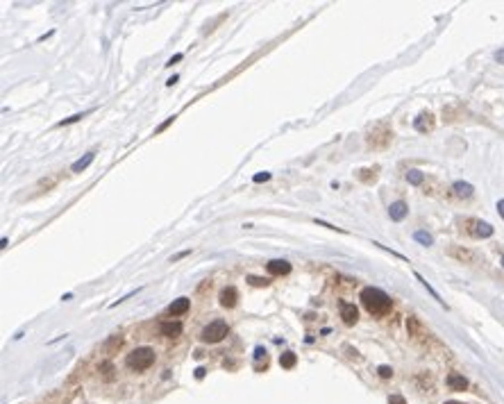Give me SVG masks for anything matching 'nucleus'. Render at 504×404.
Instances as JSON below:
<instances>
[{"label":"nucleus","instance_id":"obj_21","mask_svg":"<svg viewBox=\"0 0 504 404\" xmlns=\"http://www.w3.org/2000/svg\"><path fill=\"white\" fill-rule=\"evenodd\" d=\"M121 345H123V334H114L112 339L107 341V345H105V350H107L109 354H114V352H116L118 347H121Z\"/></svg>","mask_w":504,"mask_h":404},{"label":"nucleus","instance_id":"obj_10","mask_svg":"<svg viewBox=\"0 0 504 404\" xmlns=\"http://www.w3.org/2000/svg\"><path fill=\"white\" fill-rule=\"evenodd\" d=\"M447 388L450 391H456V393H463V391H468V379L463 377V375H459V372H450L445 379Z\"/></svg>","mask_w":504,"mask_h":404},{"label":"nucleus","instance_id":"obj_13","mask_svg":"<svg viewBox=\"0 0 504 404\" xmlns=\"http://www.w3.org/2000/svg\"><path fill=\"white\" fill-rule=\"evenodd\" d=\"M189 307H191V300L189 297H177V300H173V304L168 307V313L171 316H184V313L189 311Z\"/></svg>","mask_w":504,"mask_h":404},{"label":"nucleus","instance_id":"obj_16","mask_svg":"<svg viewBox=\"0 0 504 404\" xmlns=\"http://www.w3.org/2000/svg\"><path fill=\"white\" fill-rule=\"evenodd\" d=\"M93 159H96V152H86V155L82 157V159H77V162L73 164V166H70V171H73V173H82V171H86V168H89V166L93 164Z\"/></svg>","mask_w":504,"mask_h":404},{"label":"nucleus","instance_id":"obj_31","mask_svg":"<svg viewBox=\"0 0 504 404\" xmlns=\"http://www.w3.org/2000/svg\"><path fill=\"white\" fill-rule=\"evenodd\" d=\"M173 120H175V116H171V118H168V120H166V123H161V125H159V127H157V132H164V129H166V127H168V125H171V123H173Z\"/></svg>","mask_w":504,"mask_h":404},{"label":"nucleus","instance_id":"obj_12","mask_svg":"<svg viewBox=\"0 0 504 404\" xmlns=\"http://www.w3.org/2000/svg\"><path fill=\"white\" fill-rule=\"evenodd\" d=\"M407 214H409V207H407V202H402V200H397V202H393V205L388 207V216H391V221H395V223L404 221Z\"/></svg>","mask_w":504,"mask_h":404},{"label":"nucleus","instance_id":"obj_34","mask_svg":"<svg viewBox=\"0 0 504 404\" xmlns=\"http://www.w3.org/2000/svg\"><path fill=\"white\" fill-rule=\"evenodd\" d=\"M498 59H500V61H504V53H498Z\"/></svg>","mask_w":504,"mask_h":404},{"label":"nucleus","instance_id":"obj_9","mask_svg":"<svg viewBox=\"0 0 504 404\" xmlns=\"http://www.w3.org/2000/svg\"><path fill=\"white\" fill-rule=\"evenodd\" d=\"M266 268H268V273L273 277H282V275H289L291 273V264L286 259H273V261L266 264Z\"/></svg>","mask_w":504,"mask_h":404},{"label":"nucleus","instance_id":"obj_8","mask_svg":"<svg viewBox=\"0 0 504 404\" xmlns=\"http://www.w3.org/2000/svg\"><path fill=\"white\" fill-rule=\"evenodd\" d=\"M434 125H436V118H434V114H429V112H423L418 118L413 120V127L418 129V132H423V134L432 132V129H434Z\"/></svg>","mask_w":504,"mask_h":404},{"label":"nucleus","instance_id":"obj_14","mask_svg":"<svg viewBox=\"0 0 504 404\" xmlns=\"http://www.w3.org/2000/svg\"><path fill=\"white\" fill-rule=\"evenodd\" d=\"M159 332L164 336H168V339H175V336L182 334V323H173V320H168V323H161L159 325Z\"/></svg>","mask_w":504,"mask_h":404},{"label":"nucleus","instance_id":"obj_5","mask_svg":"<svg viewBox=\"0 0 504 404\" xmlns=\"http://www.w3.org/2000/svg\"><path fill=\"white\" fill-rule=\"evenodd\" d=\"M463 225H466V234H470V236L475 238H488L493 236V225H488V223L479 221V218H466V221H461Z\"/></svg>","mask_w":504,"mask_h":404},{"label":"nucleus","instance_id":"obj_18","mask_svg":"<svg viewBox=\"0 0 504 404\" xmlns=\"http://www.w3.org/2000/svg\"><path fill=\"white\" fill-rule=\"evenodd\" d=\"M377 173H379V168H361V171H357V177L361 179L364 184H375L377 182Z\"/></svg>","mask_w":504,"mask_h":404},{"label":"nucleus","instance_id":"obj_36","mask_svg":"<svg viewBox=\"0 0 504 404\" xmlns=\"http://www.w3.org/2000/svg\"><path fill=\"white\" fill-rule=\"evenodd\" d=\"M502 266H504V257H502Z\"/></svg>","mask_w":504,"mask_h":404},{"label":"nucleus","instance_id":"obj_26","mask_svg":"<svg viewBox=\"0 0 504 404\" xmlns=\"http://www.w3.org/2000/svg\"><path fill=\"white\" fill-rule=\"evenodd\" d=\"M377 372H379L381 379H391L393 377V368L391 366H379V368H377Z\"/></svg>","mask_w":504,"mask_h":404},{"label":"nucleus","instance_id":"obj_3","mask_svg":"<svg viewBox=\"0 0 504 404\" xmlns=\"http://www.w3.org/2000/svg\"><path fill=\"white\" fill-rule=\"evenodd\" d=\"M125 363H127V368H132L136 372L148 370L155 363V350H150V347H136V350H132L127 354Z\"/></svg>","mask_w":504,"mask_h":404},{"label":"nucleus","instance_id":"obj_28","mask_svg":"<svg viewBox=\"0 0 504 404\" xmlns=\"http://www.w3.org/2000/svg\"><path fill=\"white\" fill-rule=\"evenodd\" d=\"M86 114H75V116H70V118H64L62 123H57V125H68V123H77L80 118H84Z\"/></svg>","mask_w":504,"mask_h":404},{"label":"nucleus","instance_id":"obj_23","mask_svg":"<svg viewBox=\"0 0 504 404\" xmlns=\"http://www.w3.org/2000/svg\"><path fill=\"white\" fill-rule=\"evenodd\" d=\"M407 179L411 184H416V186H418V184H423V179H425V175L420 171H409L407 173Z\"/></svg>","mask_w":504,"mask_h":404},{"label":"nucleus","instance_id":"obj_22","mask_svg":"<svg viewBox=\"0 0 504 404\" xmlns=\"http://www.w3.org/2000/svg\"><path fill=\"white\" fill-rule=\"evenodd\" d=\"M413 238H416V241H418V243H423V245H432V243H434V238H432V234L423 232V230H420V232H416V234H413Z\"/></svg>","mask_w":504,"mask_h":404},{"label":"nucleus","instance_id":"obj_11","mask_svg":"<svg viewBox=\"0 0 504 404\" xmlns=\"http://www.w3.org/2000/svg\"><path fill=\"white\" fill-rule=\"evenodd\" d=\"M236 302H239V291H236L234 286H225V289L220 291V304L225 309H232V307H236Z\"/></svg>","mask_w":504,"mask_h":404},{"label":"nucleus","instance_id":"obj_1","mask_svg":"<svg viewBox=\"0 0 504 404\" xmlns=\"http://www.w3.org/2000/svg\"><path fill=\"white\" fill-rule=\"evenodd\" d=\"M361 304L366 307V311L373 313V316H386L393 307V300L381 291V289H375V286H366L359 295Z\"/></svg>","mask_w":504,"mask_h":404},{"label":"nucleus","instance_id":"obj_32","mask_svg":"<svg viewBox=\"0 0 504 404\" xmlns=\"http://www.w3.org/2000/svg\"><path fill=\"white\" fill-rule=\"evenodd\" d=\"M498 211H500V216H502V221H504V200H500L498 202Z\"/></svg>","mask_w":504,"mask_h":404},{"label":"nucleus","instance_id":"obj_35","mask_svg":"<svg viewBox=\"0 0 504 404\" xmlns=\"http://www.w3.org/2000/svg\"><path fill=\"white\" fill-rule=\"evenodd\" d=\"M445 404H463V402H454V400H450V402H445Z\"/></svg>","mask_w":504,"mask_h":404},{"label":"nucleus","instance_id":"obj_17","mask_svg":"<svg viewBox=\"0 0 504 404\" xmlns=\"http://www.w3.org/2000/svg\"><path fill=\"white\" fill-rule=\"evenodd\" d=\"M407 329H409V336H413V339H420V336H425V329H423V325H420V320L416 318V316H409Z\"/></svg>","mask_w":504,"mask_h":404},{"label":"nucleus","instance_id":"obj_25","mask_svg":"<svg viewBox=\"0 0 504 404\" xmlns=\"http://www.w3.org/2000/svg\"><path fill=\"white\" fill-rule=\"evenodd\" d=\"M100 372H102V377L107 379V382H109V379H114V375H112V372H114V366H112L109 361H107V363H102V366H100Z\"/></svg>","mask_w":504,"mask_h":404},{"label":"nucleus","instance_id":"obj_6","mask_svg":"<svg viewBox=\"0 0 504 404\" xmlns=\"http://www.w3.org/2000/svg\"><path fill=\"white\" fill-rule=\"evenodd\" d=\"M447 254H450L452 259H456L459 264H475V259H477V254L472 252V250L463 248V245H450V248H447Z\"/></svg>","mask_w":504,"mask_h":404},{"label":"nucleus","instance_id":"obj_27","mask_svg":"<svg viewBox=\"0 0 504 404\" xmlns=\"http://www.w3.org/2000/svg\"><path fill=\"white\" fill-rule=\"evenodd\" d=\"M248 282H250L252 286H268L270 280H266V277H248Z\"/></svg>","mask_w":504,"mask_h":404},{"label":"nucleus","instance_id":"obj_29","mask_svg":"<svg viewBox=\"0 0 504 404\" xmlns=\"http://www.w3.org/2000/svg\"><path fill=\"white\" fill-rule=\"evenodd\" d=\"M388 404H407V400H404L402 395H391V398H388Z\"/></svg>","mask_w":504,"mask_h":404},{"label":"nucleus","instance_id":"obj_20","mask_svg":"<svg viewBox=\"0 0 504 404\" xmlns=\"http://www.w3.org/2000/svg\"><path fill=\"white\" fill-rule=\"evenodd\" d=\"M298 363V356L293 354V352H284V354L279 356V366L282 368H286V370H291V368Z\"/></svg>","mask_w":504,"mask_h":404},{"label":"nucleus","instance_id":"obj_15","mask_svg":"<svg viewBox=\"0 0 504 404\" xmlns=\"http://www.w3.org/2000/svg\"><path fill=\"white\" fill-rule=\"evenodd\" d=\"M452 193L456 195V198H470L472 193H475V189H472V184H468V182H454L452 184Z\"/></svg>","mask_w":504,"mask_h":404},{"label":"nucleus","instance_id":"obj_30","mask_svg":"<svg viewBox=\"0 0 504 404\" xmlns=\"http://www.w3.org/2000/svg\"><path fill=\"white\" fill-rule=\"evenodd\" d=\"M266 179H270L268 173H259V175H254V182H266Z\"/></svg>","mask_w":504,"mask_h":404},{"label":"nucleus","instance_id":"obj_24","mask_svg":"<svg viewBox=\"0 0 504 404\" xmlns=\"http://www.w3.org/2000/svg\"><path fill=\"white\" fill-rule=\"evenodd\" d=\"M416 277H418V282H420V284H423V286H425V289H427V291H429V293H432V297H434V300H439V302H441V304H445V302L441 300V295H439V293H436V291H434V289H432V286H429V284H427V280H423V277H420V275H418V273H416Z\"/></svg>","mask_w":504,"mask_h":404},{"label":"nucleus","instance_id":"obj_4","mask_svg":"<svg viewBox=\"0 0 504 404\" xmlns=\"http://www.w3.org/2000/svg\"><path fill=\"white\" fill-rule=\"evenodd\" d=\"M227 334H230V327L225 320H214L200 332V341L202 343H220Z\"/></svg>","mask_w":504,"mask_h":404},{"label":"nucleus","instance_id":"obj_19","mask_svg":"<svg viewBox=\"0 0 504 404\" xmlns=\"http://www.w3.org/2000/svg\"><path fill=\"white\" fill-rule=\"evenodd\" d=\"M57 182H59V175H50V177H43V179H39L37 191H50Z\"/></svg>","mask_w":504,"mask_h":404},{"label":"nucleus","instance_id":"obj_33","mask_svg":"<svg viewBox=\"0 0 504 404\" xmlns=\"http://www.w3.org/2000/svg\"><path fill=\"white\" fill-rule=\"evenodd\" d=\"M180 59H182V55H175V57H173V59L168 61V66H173V64H175V61H180Z\"/></svg>","mask_w":504,"mask_h":404},{"label":"nucleus","instance_id":"obj_7","mask_svg":"<svg viewBox=\"0 0 504 404\" xmlns=\"http://www.w3.org/2000/svg\"><path fill=\"white\" fill-rule=\"evenodd\" d=\"M338 311H341V318H343L345 325H354L359 320V311H357L352 302H338Z\"/></svg>","mask_w":504,"mask_h":404},{"label":"nucleus","instance_id":"obj_2","mask_svg":"<svg viewBox=\"0 0 504 404\" xmlns=\"http://www.w3.org/2000/svg\"><path fill=\"white\" fill-rule=\"evenodd\" d=\"M393 141V129L388 123H377L375 127L368 132L366 136V143H368L370 150H386Z\"/></svg>","mask_w":504,"mask_h":404}]
</instances>
